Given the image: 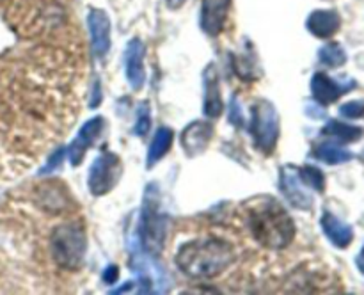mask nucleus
<instances>
[{
    "label": "nucleus",
    "instance_id": "nucleus-1",
    "mask_svg": "<svg viewBox=\"0 0 364 295\" xmlns=\"http://www.w3.org/2000/svg\"><path fill=\"white\" fill-rule=\"evenodd\" d=\"M245 222L255 242L269 249H283L295 237V224L274 199H255L244 206Z\"/></svg>",
    "mask_w": 364,
    "mask_h": 295
},
{
    "label": "nucleus",
    "instance_id": "nucleus-2",
    "mask_svg": "<svg viewBox=\"0 0 364 295\" xmlns=\"http://www.w3.org/2000/svg\"><path fill=\"white\" fill-rule=\"evenodd\" d=\"M235 262V249L217 237H203L181 245L176 263L187 276L217 277Z\"/></svg>",
    "mask_w": 364,
    "mask_h": 295
},
{
    "label": "nucleus",
    "instance_id": "nucleus-3",
    "mask_svg": "<svg viewBox=\"0 0 364 295\" xmlns=\"http://www.w3.org/2000/svg\"><path fill=\"white\" fill-rule=\"evenodd\" d=\"M52 259L64 270H78L85 254V235L80 220H70L55 227L50 238Z\"/></svg>",
    "mask_w": 364,
    "mask_h": 295
},
{
    "label": "nucleus",
    "instance_id": "nucleus-4",
    "mask_svg": "<svg viewBox=\"0 0 364 295\" xmlns=\"http://www.w3.org/2000/svg\"><path fill=\"white\" fill-rule=\"evenodd\" d=\"M251 134L256 148L265 155H270L279 139V117L276 109L270 102H258L251 109Z\"/></svg>",
    "mask_w": 364,
    "mask_h": 295
},
{
    "label": "nucleus",
    "instance_id": "nucleus-5",
    "mask_svg": "<svg viewBox=\"0 0 364 295\" xmlns=\"http://www.w3.org/2000/svg\"><path fill=\"white\" fill-rule=\"evenodd\" d=\"M167 233V220L166 215L159 213L156 210V201H149L148 194L144 199V208H142L141 217V237L144 242L146 249L151 252H160L164 247Z\"/></svg>",
    "mask_w": 364,
    "mask_h": 295
},
{
    "label": "nucleus",
    "instance_id": "nucleus-6",
    "mask_svg": "<svg viewBox=\"0 0 364 295\" xmlns=\"http://www.w3.org/2000/svg\"><path fill=\"white\" fill-rule=\"evenodd\" d=\"M121 162L114 153H102L89 171V188L92 195H103L117 183Z\"/></svg>",
    "mask_w": 364,
    "mask_h": 295
},
{
    "label": "nucleus",
    "instance_id": "nucleus-7",
    "mask_svg": "<svg viewBox=\"0 0 364 295\" xmlns=\"http://www.w3.org/2000/svg\"><path fill=\"white\" fill-rule=\"evenodd\" d=\"M102 128H103V117H92V119L85 121L84 127L80 128L77 137L73 139V142L70 144L68 148V156H70V162L71 166H78L84 159L85 151L92 146V142L98 139V135L102 134Z\"/></svg>",
    "mask_w": 364,
    "mask_h": 295
},
{
    "label": "nucleus",
    "instance_id": "nucleus-8",
    "mask_svg": "<svg viewBox=\"0 0 364 295\" xmlns=\"http://www.w3.org/2000/svg\"><path fill=\"white\" fill-rule=\"evenodd\" d=\"M354 87V80H348L347 84H338L336 80L327 77L326 73H315V77L311 78V92L316 102L322 103V105H329V103L336 102L340 96H343L345 92Z\"/></svg>",
    "mask_w": 364,
    "mask_h": 295
},
{
    "label": "nucleus",
    "instance_id": "nucleus-9",
    "mask_svg": "<svg viewBox=\"0 0 364 295\" xmlns=\"http://www.w3.org/2000/svg\"><path fill=\"white\" fill-rule=\"evenodd\" d=\"M231 0H203L201 27L208 36L215 38L223 32Z\"/></svg>",
    "mask_w": 364,
    "mask_h": 295
},
{
    "label": "nucleus",
    "instance_id": "nucleus-10",
    "mask_svg": "<svg viewBox=\"0 0 364 295\" xmlns=\"http://www.w3.org/2000/svg\"><path fill=\"white\" fill-rule=\"evenodd\" d=\"M144 46L139 39H132L124 52V70H127V80L134 89H141L144 85Z\"/></svg>",
    "mask_w": 364,
    "mask_h": 295
},
{
    "label": "nucleus",
    "instance_id": "nucleus-11",
    "mask_svg": "<svg viewBox=\"0 0 364 295\" xmlns=\"http://www.w3.org/2000/svg\"><path fill=\"white\" fill-rule=\"evenodd\" d=\"M89 32H91L92 48L98 57H103L110 46V21L107 14L100 9H92L87 16Z\"/></svg>",
    "mask_w": 364,
    "mask_h": 295
},
{
    "label": "nucleus",
    "instance_id": "nucleus-12",
    "mask_svg": "<svg viewBox=\"0 0 364 295\" xmlns=\"http://www.w3.org/2000/svg\"><path fill=\"white\" fill-rule=\"evenodd\" d=\"M281 191H283L284 198L299 210H309L311 208V195L301 188V181H299V174L295 176L294 167L287 166L281 171Z\"/></svg>",
    "mask_w": 364,
    "mask_h": 295
},
{
    "label": "nucleus",
    "instance_id": "nucleus-13",
    "mask_svg": "<svg viewBox=\"0 0 364 295\" xmlns=\"http://www.w3.org/2000/svg\"><path fill=\"white\" fill-rule=\"evenodd\" d=\"M212 139V127L205 121H198V123L188 124L181 134V146L185 148L187 155L194 156L205 151L206 144Z\"/></svg>",
    "mask_w": 364,
    "mask_h": 295
},
{
    "label": "nucleus",
    "instance_id": "nucleus-14",
    "mask_svg": "<svg viewBox=\"0 0 364 295\" xmlns=\"http://www.w3.org/2000/svg\"><path fill=\"white\" fill-rule=\"evenodd\" d=\"M308 28L313 36L316 38H331L338 32L340 28L341 20H340V14L336 11H331V9H318V11H313L308 18Z\"/></svg>",
    "mask_w": 364,
    "mask_h": 295
},
{
    "label": "nucleus",
    "instance_id": "nucleus-15",
    "mask_svg": "<svg viewBox=\"0 0 364 295\" xmlns=\"http://www.w3.org/2000/svg\"><path fill=\"white\" fill-rule=\"evenodd\" d=\"M322 230L326 233V237L340 249L348 247L350 242L354 240L352 226H348L347 222H343V220H340L336 215H333L329 212H326L322 215Z\"/></svg>",
    "mask_w": 364,
    "mask_h": 295
},
{
    "label": "nucleus",
    "instance_id": "nucleus-16",
    "mask_svg": "<svg viewBox=\"0 0 364 295\" xmlns=\"http://www.w3.org/2000/svg\"><path fill=\"white\" fill-rule=\"evenodd\" d=\"M206 96H205V114L208 117H219L223 114V100H220L219 80L213 68H210L205 77Z\"/></svg>",
    "mask_w": 364,
    "mask_h": 295
},
{
    "label": "nucleus",
    "instance_id": "nucleus-17",
    "mask_svg": "<svg viewBox=\"0 0 364 295\" xmlns=\"http://www.w3.org/2000/svg\"><path fill=\"white\" fill-rule=\"evenodd\" d=\"M171 142H173V132L169 128H159L153 137L151 148L148 153V167H151L153 163L159 162L171 148Z\"/></svg>",
    "mask_w": 364,
    "mask_h": 295
},
{
    "label": "nucleus",
    "instance_id": "nucleus-18",
    "mask_svg": "<svg viewBox=\"0 0 364 295\" xmlns=\"http://www.w3.org/2000/svg\"><path fill=\"white\" fill-rule=\"evenodd\" d=\"M315 156L318 160H323L326 163H343L352 159V153L348 149L341 148V146L333 144V142H326L315 148Z\"/></svg>",
    "mask_w": 364,
    "mask_h": 295
},
{
    "label": "nucleus",
    "instance_id": "nucleus-19",
    "mask_svg": "<svg viewBox=\"0 0 364 295\" xmlns=\"http://www.w3.org/2000/svg\"><path fill=\"white\" fill-rule=\"evenodd\" d=\"M323 134L331 135V137H336L343 142H355L363 137V128L352 127V124H345L341 121H329L327 127L323 128Z\"/></svg>",
    "mask_w": 364,
    "mask_h": 295
},
{
    "label": "nucleus",
    "instance_id": "nucleus-20",
    "mask_svg": "<svg viewBox=\"0 0 364 295\" xmlns=\"http://www.w3.org/2000/svg\"><path fill=\"white\" fill-rule=\"evenodd\" d=\"M320 63H323L329 68H340L347 63V52L340 43H329L318 52Z\"/></svg>",
    "mask_w": 364,
    "mask_h": 295
},
{
    "label": "nucleus",
    "instance_id": "nucleus-21",
    "mask_svg": "<svg viewBox=\"0 0 364 295\" xmlns=\"http://www.w3.org/2000/svg\"><path fill=\"white\" fill-rule=\"evenodd\" d=\"M297 173H299V180L304 181V185L315 188L316 192H323V188H326V178H323L322 171L316 169V167L313 166H304L301 167Z\"/></svg>",
    "mask_w": 364,
    "mask_h": 295
},
{
    "label": "nucleus",
    "instance_id": "nucleus-22",
    "mask_svg": "<svg viewBox=\"0 0 364 295\" xmlns=\"http://www.w3.org/2000/svg\"><path fill=\"white\" fill-rule=\"evenodd\" d=\"M340 114L348 119H358L364 116V102H348L340 107Z\"/></svg>",
    "mask_w": 364,
    "mask_h": 295
},
{
    "label": "nucleus",
    "instance_id": "nucleus-23",
    "mask_svg": "<svg viewBox=\"0 0 364 295\" xmlns=\"http://www.w3.org/2000/svg\"><path fill=\"white\" fill-rule=\"evenodd\" d=\"M149 109L148 105H141L137 112V124H135V134L137 135H146L149 132Z\"/></svg>",
    "mask_w": 364,
    "mask_h": 295
},
{
    "label": "nucleus",
    "instance_id": "nucleus-24",
    "mask_svg": "<svg viewBox=\"0 0 364 295\" xmlns=\"http://www.w3.org/2000/svg\"><path fill=\"white\" fill-rule=\"evenodd\" d=\"M116 272H117L116 267H110V269L105 270V276H103V279H105L107 283H114V281H116V277H117Z\"/></svg>",
    "mask_w": 364,
    "mask_h": 295
},
{
    "label": "nucleus",
    "instance_id": "nucleus-25",
    "mask_svg": "<svg viewBox=\"0 0 364 295\" xmlns=\"http://www.w3.org/2000/svg\"><path fill=\"white\" fill-rule=\"evenodd\" d=\"M185 0H167V6L171 7V9H178V7L183 6Z\"/></svg>",
    "mask_w": 364,
    "mask_h": 295
},
{
    "label": "nucleus",
    "instance_id": "nucleus-26",
    "mask_svg": "<svg viewBox=\"0 0 364 295\" xmlns=\"http://www.w3.org/2000/svg\"><path fill=\"white\" fill-rule=\"evenodd\" d=\"M355 263H358L359 270H361V272L364 274V258H363V256H359V258H358V262H355Z\"/></svg>",
    "mask_w": 364,
    "mask_h": 295
},
{
    "label": "nucleus",
    "instance_id": "nucleus-27",
    "mask_svg": "<svg viewBox=\"0 0 364 295\" xmlns=\"http://www.w3.org/2000/svg\"><path fill=\"white\" fill-rule=\"evenodd\" d=\"M361 256L364 258V247H363V252H361Z\"/></svg>",
    "mask_w": 364,
    "mask_h": 295
}]
</instances>
